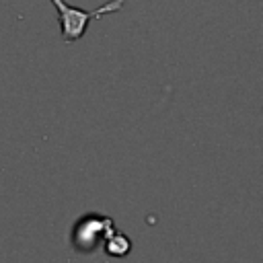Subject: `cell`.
<instances>
[{
  "label": "cell",
  "mask_w": 263,
  "mask_h": 263,
  "mask_svg": "<svg viewBox=\"0 0 263 263\" xmlns=\"http://www.w3.org/2000/svg\"><path fill=\"white\" fill-rule=\"evenodd\" d=\"M103 249H105V253H107L109 257L121 259V257H125V255L132 251V240H129L125 234H121V232H113V234L103 242Z\"/></svg>",
  "instance_id": "3"
},
{
  "label": "cell",
  "mask_w": 263,
  "mask_h": 263,
  "mask_svg": "<svg viewBox=\"0 0 263 263\" xmlns=\"http://www.w3.org/2000/svg\"><path fill=\"white\" fill-rule=\"evenodd\" d=\"M58 12V23H60V35L66 43H74L78 39L84 37L90 21L95 18H103L105 14H113L119 12L125 4V0H107L105 4H101L99 8L92 10H84L80 6H72L66 0H49Z\"/></svg>",
  "instance_id": "1"
},
{
  "label": "cell",
  "mask_w": 263,
  "mask_h": 263,
  "mask_svg": "<svg viewBox=\"0 0 263 263\" xmlns=\"http://www.w3.org/2000/svg\"><path fill=\"white\" fill-rule=\"evenodd\" d=\"M113 232H115V226H113V220L109 216L88 214L86 218H82L76 224L74 234H72V245L78 251H95Z\"/></svg>",
  "instance_id": "2"
}]
</instances>
